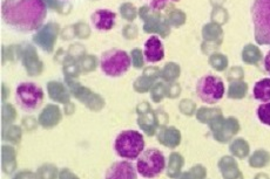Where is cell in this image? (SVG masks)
<instances>
[{
    "instance_id": "cell-4",
    "label": "cell",
    "mask_w": 270,
    "mask_h": 179,
    "mask_svg": "<svg viewBox=\"0 0 270 179\" xmlns=\"http://www.w3.org/2000/svg\"><path fill=\"white\" fill-rule=\"evenodd\" d=\"M132 59L128 53L118 48H112L105 52L100 60V67L102 72L111 78H119L126 74L131 67Z\"/></svg>"
},
{
    "instance_id": "cell-32",
    "label": "cell",
    "mask_w": 270,
    "mask_h": 179,
    "mask_svg": "<svg viewBox=\"0 0 270 179\" xmlns=\"http://www.w3.org/2000/svg\"><path fill=\"white\" fill-rule=\"evenodd\" d=\"M120 14L125 20L127 21H133L136 16H138V9L135 8V6L131 4V2H123L120 6Z\"/></svg>"
},
{
    "instance_id": "cell-20",
    "label": "cell",
    "mask_w": 270,
    "mask_h": 179,
    "mask_svg": "<svg viewBox=\"0 0 270 179\" xmlns=\"http://www.w3.org/2000/svg\"><path fill=\"white\" fill-rule=\"evenodd\" d=\"M254 97L259 101H270V79H262L254 86Z\"/></svg>"
},
{
    "instance_id": "cell-18",
    "label": "cell",
    "mask_w": 270,
    "mask_h": 179,
    "mask_svg": "<svg viewBox=\"0 0 270 179\" xmlns=\"http://www.w3.org/2000/svg\"><path fill=\"white\" fill-rule=\"evenodd\" d=\"M1 169L6 175H12L16 170V152L11 145L1 147Z\"/></svg>"
},
{
    "instance_id": "cell-1",
    "label": "cell",
    "mask_w": 270,
    "mask_h": 179,
    "mask_svg": "<svg viewBox=\"0 0 270 179\" xmlns=\"http://www.w3.org/2000/svg\"><path fill=\"white\" fill-rule=\"evenodd\" d=\"M46 15L47 9L44 0H4L1 4L4 22L20 32L38 31Z\"/></svg>"
},
{
    "instance_id": "cell-13",
    "label": "cell",
    "mask_w": 270,
    "mask_h": 179,
    "mask_svg": "<svg viewBox=\"0 0 270 179\" xmlns=\"http://www.w3.org/2000/svg\"><path fill=\"white\" fill-rule=\"evenodd\" d=\"M62 112L56 104H47L40 112L38 123L45 129H52L60 123Z\"/></svg>"
},
{
    "instance_id": "cell-15",
    "label": "cell",
    "mask_w": 270,
    "mask_h": 179,
    "mask_svg": "<svg viewBox=\"0 0 270 179\" xmlns=\"http://www.w3.org/2000/svg\"><path fill=\"white\" fill-rule=\"evenodd\" d=\"M116 14L109 9H96L92 14V22L99 31L107 32L114 27Z\"/></svg>"
},
{
    "instance_id": "cell-21",
    "label": "cell",
    "mask_w": 270,
    "mask_h": 179,
    "mask_svg": "<svg viewBox=\"0 0 270 179\" xmlns=\"http://www.w3.org/2000/svg\"><path fill=\"white\" fill-rule=\"evenodd\" d=\"M21 136H22V131L21 128L18 127V125L14 124H8V125H4L2 128V132H1V137L5 141L11 142L13 144H18L20 141H21Z\"/></svg>"
},
{
    "instance_id": "cell-6",
    "label": "cell",
    "mask_w": 270,
    "mask_h": 179,
    "mask_svg": "<svg viewBox=\"0 0 270 179\" xmlns=\"http://www.w3.org/2000/svg\"><path fill=\"white\" fill-rule=\"evenodd\" d=\"M44 90L33 82H21L15 90V99L25 111L38 109L44 101Z\"/></svg>"
},
{
    "instance_id": "cell-39",
    "label": "cell",
    "mask_w": 270,
    "mask_h": 179,
    "mask_svg": "<svg viewBox=\"0 0 270 179\" xmlns=\"http://www.w3.org/2000/svg\"><path fill=\"white\" fill-rule=\"evenodd\" d=\"M67 55L69 58L75 60V61H79L82 56L86 55L85 54V47L80 44H73L72 46H69Z\"/></svg>"
},
{
    "instance_id": "cell-14",
    "label": "cell",
    "mask_w": 270,
    "mask_h": 179,
    "mask_svg": "<svg viewBox=\"0 0 270 179\" xmlns=\"http://www.w3.org/2000/svg\"><path fill=\"white\" fill-rule=\"evenodd\" d=\"M143 55H145V59L151 64L161 61L165 58V48H163V45L159 36L153 35L145 42Z\"/></svg>"
},
{
    "instance_id": "cell-28",
    "label": "cell",
    "mask_w": 270,
    "mask_h": 179,
    "mask_svg": "<svg viewBox=\"0 0 270 179\" xmlns=\"http://www.w3.org/2000/svg\"><path fill=\"white\" fill-rule=\"evenodd\" d=\"M154 81H155L154 78H149V76L142 74V76H140L139 79L135 80L133 87H134L135 91L145 92L152 87L153 84H154Z\"/></svg>"
},
{
    "instance_id": "cell-10",
    "label": "cell",
    "mask_w": 270,
    "mask_h": 179,
    "mask_svg": "<svg viewBox=\"0 0 270 179\" xmlns=\"http://www.w3.org/2000/svg\"><path fill=\"white\" fill-rule=\"evenodd\" d=\"M60 33V27L56 22H47L44 26H41L34 35H33V41L36 46H39L42 51L52 53L54 49L56 39H58Z\"/></svg>"
},
{
    "instance_id": "cell-9",
    "label": "cell",
    "mask_w": 270,
    "mask_h": 179,
    "mask_svg": "<svg viewBox=\"0 0 270 179\" xmlns=\"http://www.w3.org/2000/svg\"><path fill=\"white\" fill-rule=\"evenodd\" d=\"M140 18L143 20V29L146 33H159L162 36L169 34V25L167 20L162 19L158 12L153 11L148 6H143L139 11Z\"/></svg>"
},
{
    "instance_id": "cell-8",
    "label": "cell",
    "mask_w": 270,
    "mask_h": 179,
    "mask_svg": "<svg viewBox=\"0 0 270 179\" xmlns=\"http://www.w3.org/2000/svg\"><path fill=\"white\" fill-rule=\"evenodd\" d=\"M66 84H67L69 91L72 92L73 96L89 110L100 111L105 107V99L101 96L76 82L75 80H66Z\"/></svg>"
},
{
    "instance_id": "cell-26",
    "label": "cell",
    "mask_w": 270,
    "mask_h": 179,
    "mask_svg": "<svg viewBox=\"0 0 270 179\" xmlns=\"http://www.w3.org/2000/svg\"><path fill=\"white\" fill-rule=\"evenodd\" d=\"M247 90H248V87L245 82L235 81L229 86L228 95L231 98H242L247 94Z\"/></svg>"
},
{
    "instance_id": "cell-49",
    "label": "cell",
    "mask_w": 270,
    "mask_h": 179,
    "mask_svg": "<svg viewBox=\"0 0 270 179\" xmlns=\"http://www.w3.org/2000/svg\"><path fill=\"white\" fill-rule=\"evenodd\" d=\"M73 111H74V105H73L71 102L67 104H65V114L66 115H71L73 114Z\"/></svg>"
},
{
    "instance_id": "cell-7",
    "label": "cell",
    "mask_w": 270,
    "mask_h": 179,
    "mask_svg": "<svg viewBox=\"0 0 270 179\" xmlns=\"http://www.w3.org/2000/svg\"><path fill=\"white\" fill-rule=\"evenodd\" d=\"M196 94L207 104H215L225 95V84L215 75H206L199 80Z\"/></svg>"
},
{
    "instance_id": "cell-11",
    "label": "cell",
    "mask_w": 270,
    "mask_h": 179,
    "mask_svg": "<svg viewBox=\"0 0 270 179\" xmlns=\"http://www.w3.org/2000/svg\"><path fill=\"white\" fill-rule=\"evenodd\" d=\"M20 58H21L22 66H24L26 73L29 76H38L44 71V64L40 60L34 46L26 45L22 48V53Z\"/></svg>"
},
{
    "instance_id": "cell-38",
    "label": "cell",
    "mask_w": 270,
    "mask_h": 179,
    "mask_svg": "<svg viewBox=\"0 0 270 179\" xmlns=\"http://www.w3.org/2000/svg\"><path fill=\"white\" fill-rule=\"evenodd\" d=\"M36 177L39 178H55L59 177V175L56 174V168L53 167V165L46 164L44 167H41L38 170V174H36Z\"/></svg>"
},
{
    "instance_id": "cell-50",
    "label": "cell",
    "mask_w": 270,
    "mask_h": 179,
    "mask_svg": "<svg viewBox=\"0 0 270 179\" xmlns=\"http://www.w3.org/2000/svg\"><path fill=\"white\" fill-rule=\"evenodd\" d=\"M265 67L267 69V72L270 74V51L267 53V55L265 58Z\"/></svg>"
},
{
    "instance_id": "cell-16",
    "label": "cell",
    "mask_w": 270,
    "mask_h": 179,
    "mask_svg": "<svg viewBox=\"0 0 270 179\" xmlns=\"http://www.w3.org/2000/svg\"><path fill=\"white\" fill-rule=\"evenodd\" d=\"M47 92L49 98L58 103L67 104L71 102V91L61 82L49 81L47 84Z\"/></svg>"
},
{
    "instance_id": "cell-40",
    "label": "cell",
    "mask_w": 270,
    "mask_h": 179,
    "mask_svg": "<svg viewBox=\"0 0 270 179\" xmlns=\"http://www.w3.org/2000/svg\"><path fill=\"white\" fill-rule=\"evenodd\" d=\"M145 55H143V52L140 51L139 48H134L131 53V59L132 64L134 66V68L140 69L143 67V64H145Z\"/></svg>"
},
{
    "instance_id": "cell-12",
    "label": "cell",
    "mask_w": 270,
    "mask_h": 179,
    "mask_svg": "<svg viewBox=\"0 0 270 179\" xmlns=\"http://www.w3.org/2000/svg\"><path fill=\"white\" fill-rule=\"evenodd\" d=\"M134 167L129 162H116L113 163L108 170L106 171V178L107 179H135L138 177Z\"/></svg>"
},
{
    "instance_id": "cell-41",
    "label": "cell",
    "mask_w": 270,
    "mask_h": 179,
    "mask_svg": "<svg viewBox=\"0 0 270 179\" xmlns=\"http://www.w3.org/2000/svg\"><path fill=\"white\" fill-rule=\"evenodd\" d=\"M74 32L75 36H78L79 39H87L91 35V29L89 26L85 22H78L74 25Z\"/></svg>"
},
{
    "instance_id": "cell-17",
    "label": "cell",
    "mask_w": 270,
    "mask_h": 179,
    "mask_svg": "<svg viewBox=\"0 0 270 179\" xmlns=\"http://www.w3.org/2000/svg\"><path fill=\"white\" fill-rule=\"evenodd\" d=\"M138 124L147 135H153L155 131V116L146 103L140 104L138 107Z\"/></svg>"
},
{
    "instance_id": "cell-33",
    "label": "cell",
    "mask_w": 270,
    "mask_h": 179,
    "mask_svg": "<svg viewBox=\"0 0 270 179\" xmlns=\"http://www.w3.org/2000/svg\"><path fill=\"white\" fill-rule=\"evenodd\" d=\"M209 64H211L212 67L216 69V71L222 72L228 67V59L222 54H213L211 58H209Z\"/></svg>"
},
{
    "instance_id": "cell-30",
    "label": "cell",
    "mask_w": 270,
    "mask_h": 179,
    "mask_svg": "<svg viewBox=\"0 0 270 179\" xmlns=\"http://www.w3.org/2000/svg\"><path fill=\"white\" fill-rule=\"evenodd\" d=\"M180 75V67L176 64H173V62H169L165 66V68L162 69L161 76L163 80L166 81H174L175 79H178Z\"/></svg>"
},
{
    "instance_id": "cell-44",
    "label": "cell",
    "mask_w": 270,
    "mask_h": 179,
    "mask_svg": "<svg viewBox=\"0 0 270 179\" xmlns=\"http://www.w3.org/2000/svg\"><path fill=\"white\" fill-rule=\"evenodd\" d=\"M166 94V88L162 84H155L153 86L152 89V98L154 99L155 102L161 101V98L165 96Z\"/></svg>"
},
{
    "instance_id": "cell-46",
    "label": "cell",
    "mask_w": 270,
    "mask_h": 179,
    "mask_svg": "<svg viewBox=\"0 0 270 179\" xmlns=\"http://www.w3.org/2000/svg\"><path fill=\"white\" fill-rule=\"evenodd\" d=\"M75 35V32H74V26H71V27H66L64 29V32H62V39L64 40H69L72 39L73 36Z\"/></svg>"
},
{
    "instance_id": "cell-35",
    "label": "cell",
    "mask_w": 270,
    "mask_h": 179,
    "mask_svg": "<svg viewBox=\"0 0 270 179\" xmlns=\"http://www.w3.org/2000/svg\"><path fill=\"white\" fill-rule=\"evenodd\" d=\"M258 117L263 124L270 127V102L260 105L258 108Z\"/></svg>"
},
{
    "instance_id": "cell-43",
    "label": "cell",
    "mask_w": 270,
    "mask_h": 179,
    "mask_svg": "<svg viewBox=\"0 0 270 179\" xmlns=\"http://www.w3.org/2000/svg\"><path fill=\"white\" fill-rule=\"evenodd\" d=\"M45 4L48 6L49 8L58 13H67L68 9L65 8V2L59 1V0H44Z\"/></svg>"
},
{
    "instance_id": "cell-31",
    "label": "cell",
    "mask_w": 270,
    "mask_h": 179,
    "mask_svg": "<svg viewBox=\"0 0 270 179\" xmlns=\"http://www.w3.org/2000/svg\"><path fill=\"white\" fill-rule=\"evenodd\" d=\"M183 164V159L178 154H172L171 159H169V165H168V175L172 177L179 175L180 170H181Z\"/></svg>"
},
{
    "instance_id": "cell-45",
    "label": "cell",
    "mask_w": 270,
    "mask_h": 179,
    "mask_svg": "<svg viewBox=\"0 0 270 179\" xmlns=\"http://www.w3.org/2000/svg\"><path fill=\"white\" fill-rule=\"evenodd\" d=\"M123 36H125L126 39H133L136 36V27L133 25H127L123 27Z\"/></svg>"
},
{
    "instance_id": "cell-25",
    "label": "cell",
    "mask_w": 270,
    "mask_h": 179,
    "mask_svg": "<svg viewBox=\"0 0 270 179\" xmlns=\"http://www.w3.org/2000/svg\"><path fill=\"white\" fill-rule=\"evenodd\" d=\"M220 168H221V172L225 177H235V176H240L236 164L233 162L232 158H223L220 162Z\"/></svg>"
},
{
    "instance_id": "cell-27",
    "label": "cell",
    "mask_w": 270,
    "mask_h": 179,
    "mask_svg": "<svg viewBox=\"0 0 270 179\" xmlns=\"http://www.w3.org/2000/svg\"><path fill=\"white\" fill-rule=\"evenodd\" d=\"M16 118V111L14 107L9 103H4L1 108V122L2 125L12 124Z\"/></svg>"
},
{
    "instance_id": "cell-23",
    "label": "cell",
    "mask_w": 270,
    "mask_h": 179,
    "mask_svg": "<svg viewBox=\"0 0 270 179\" xmlns=\"http://www.w3.org/2000/svg\"><path fill=\"white\" fill-rule=\"evenodd\" d=\"M262 58V53L260 49L254 45H247L243 48L242 52V59L246 64L249 65H256Z\"/></svg>"
},
{
    "instance_id": "cell-24",
    "label": "cell",
    "mask_w": 270,
    "mask_h": 179,
    "mask_svg": "<svg viewBox=\"0 0 270 179\" xmlns=\"http://www.w3.org/2000/svg\"><path fill=\"white\" fill-rule=\"evenodd\" d=\"M62 72H64V74L66 76V80H75L80 75L81 68H80L78 61L71 59L67 55V59L64 61V68H62Z\"/></svg>"
},
{
    "instance_id": "cell-34",
    "label": "cell",
    "mask_w": 270,
    "mask_h": 179,
    "mask_svg": "<svg viewBox=\"0 0 270 179\" xmlns=\"http://www.w3.org/2000/svg\"><path fill=\"white\" fill-rule=\"evenodd\" d=\"M231 151L235 156H238V157L243 158L248 155V144H247L246 141H243V139H238V141L233 142V144L231 145Z\"/></svg>"
},
{
    "instance_id": "cell-47",
    "label": "cell",
    "mask_w": 270,
    "mask_h": 179,
    "mask_svg": "<svg viewBox=\"0 0 270 179\" xmlns=\"http://www.w3.org/2000/svg\"><path fill=\"white\" fill-rule=\"evenodd\" d=\"M75 177V175H73L72 172H69V170H67V169H65V170L61 171V174H59V178H73Z\"/></svg>"
},
{
    "instance_id": "cell-48",
    "label": "cell",
    "mask_w": 270,
    "mask_h": 179,
    "mask_svg": "<svg viewBox=\"0 0 270 179\" xmlns=\"http://www.w3.org/2000/svg\"><path fill=\"white\" fill-rule=\"evenodd\" d=\"M8 95H9L8 88H6V85L2 84L1 85V98H2V101H4L6 97H8Z\"/></svg>"
},
{
    "instance_id": "cell-19",
    "label": "cell",
    "mask_w": 270,
    "mask_h": 179,
    "mask_svg": "<svg viewBox=\"0 0 270 179\" xmlns=\"http://www.w3.org/2000/svg\"><path fill=\"white\" fill-rule=\"evenodd\" d=\"M158 138L160 143L166 145V147L175 148L176 145L180 144L181 136H180L179 130H176L175 128H167L162 129V130L160 131Z\"/></svg>"
},
{
    "instance_id": "cell-29",
    "label": "cell",
    "mask_w": 270,
    "mask_h": 179,
    "mask_svg": "<svg viewBox=\"0 0 270 179\" xmlns=\"http://www.w3.org/2000/svg\"><path fill=\"white\" fill-rule=\"evenodd\" d=\"M79 66L81 68V72L89 73L95 71L96 66H98V60L94 55H84L79 60Z\"/></svg>"
},
{
    "instance_id": "cell-5",
    "label": "cell",
    "mask_w": 270,
    "mask_h": 179,
    "mask_svg": "<svg viewBox=\"0 0 270 179\" xmlns=\"http://www.w3.org/2000/svg\"><path fill=\"white\" fill-rule=\"evenodd\" d=\"M166 168V157L159 149L143 150L136 161V170L145 178L158 177Z\"/></svg>"
},
{
    "instance_id": "cell-42",
    "label": "cell",
    "mask_w": 270,
    "mask_h": 179,
    "mask_svg": "<svg viewBox=\"0 0 270 179\" xmlns=\"http://www.w3.org/2000/svg\"><path fill=\"white\" fill-rule=\"evenodd\" d=\"M180 0H149V7H151L153 11L159 12L161 9H165L169 4L172 2H179Z\"/></svg>"
},
{
    "instance_id": "cell-36",
    "label": "cell",
    "mask_w": 270,
    "mask_h": 179,
    "mask_svg": "<svg viewBox=\"0 0 270 179\" xmlns=\"http://www.w3.org/2000/svg\"><path fill=\"white\" fill-rule=\"evenodd\" d=\"M168 21L171 22L173 26H176V27H179V26L185 24L186 14L182 11H180V9H174V11H172L171 13H169Z\"/></svg>"
},
{
    "instance_id": "cell-22",
    "label": "cell",
    "mask_w": 270,
    "mask_h": 179,
    "mask_svg": "<svg viewBox=\"0 0 270 179\" xmlns=\"http://www.w3.org/2000/svg\"><path fill=\"white\" fill-rule=\"evenodd\" d=\"M202 34L203 39H205L207 42H214V41L221 42L222 29L218 24H215V22L206 25L205 27H203Z\"/></svg>"
},
{
    "instance_id": "cell-37",
    "label": "cell",
    "mask_w": 270,
    "mask_h": 179,
    "mask_svg": "<svg viewBox=\"0 0 270 179\" xmlns=\"http://www.w3.org/2000/svg\"><path fill=\"white\" fill-rule=\"evenodd\" d=\"M268 161H269V156L267 155L265 151L261 150V151L255 152L254 156L251 158V165L256 168H260L268 163Z\"/></svg>"
},
{
    "instance_id": "cell-2",
    "label": "cell",
    "mask_w": 270,
    "mask_h": 179,
    "mask_svg": "<svg viewBox=\"0 0 270 179\" xmlns=\"http://www.w3.org/2000/svg\"><path fill=\"white\" fill-rule=\"evenodd\" d=\"M254 36L259 45H270V0H255L252 7Z\"/></svg>"
},
{
    "instance_id": "cell-3",
    "label": "cell",
    "mask_w": 270,
    "mask_h": 179,
    "mask_svg": "<svg viewBox=\"0 0 270 179\" xmlns=\"http://www.w3.org/2000/svg\"><path fill=\"white\" fill-rule=\"evenodd\" d=\"M114 150L123 159H136L145 150V139L136 130H125L116 136Z\"/></svg>"
}]
</instances>
